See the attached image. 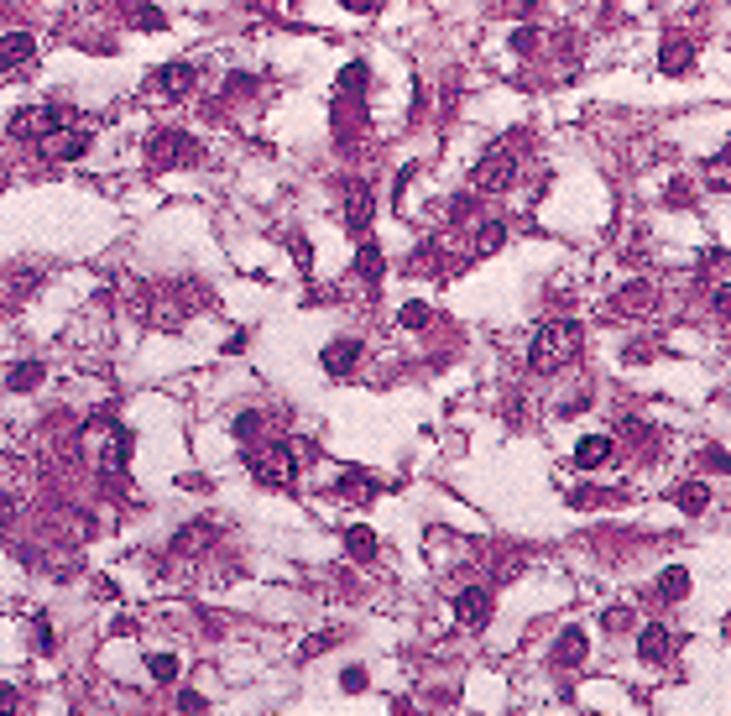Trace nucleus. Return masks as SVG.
Returning a JSON list of instances; mask_svg holds the SVG:
<instances>
[{"label": "nucleus", "mask_w": 731, "mask_h": 716, "mask_svg": "<svg viewBox=\"0 0 731 716\" xmlns=\"http://www.w3.org/2000/svg\"><path fill=\"white\" fill-rule=\"evenodd\" d=\"M256 429H262V419H256V413H241V419H235V440L251 450V444H256Z\"/></svg>", "instance_id": "393cba45"}, {"label": "nucleus", "mask_w": 731, "mask_h": 716, "mask_svg": "<svg viewBox=\"0 0 731 716\" xmlns=\"http://www.w3.org/2000/svg\"><path fill=\"white\" fill-rule=\"evenodd\" d=\"M674 502L685 507V512H706V502H710V492H706V482H689L685 492H674Z\"/></svg>", "instance_id": "4be33fe9"}, {"label": "nucleus", "mask_w": 731, "mask_h": 716, "mask_svg": "<svg viewBox=\"0 0 731 716\" xmlns=\"http://www.w3.org/2000/svg\"><path fill=\"white\" fill-rule=\"evenodd\" d=\"M355 273H361V283L366 288H381V273H387V262H381V246L376 241H361V252H355Z\"/></svg>", "instance_id": "f8f14e48"}, {"label": "nucleus", "mask_w": 731, "mask_h": 716, "mask_svg": "<svg viewBox=\"0 0 731 716\" xmlns=\"http://www.w3.org/2000/svg\"><path fill=\"white\" fill-rule=\"evenodd\" d=\"M152 674H157L163 685H173V680H178V659H173V653H157V659H152Z\"/></svg>", "instance_id": "a878e982"}, {"label": "nucleus", "mask_w": 731, "mask_h": 716, "mask_svg": "<svg viewBox=\"0 0 731 716\" xmlns=\"http://www.w3.org/2000/svg\"><path fill=\"white\" fill-rule=\"evenodd\" d=\"M371 189L366 184H351V194H345V225L351 231H371Z\"/></svg>", "instance_id": "9d476101"}, {"label": "nucleus", "mask_w": 731, "mask_h": 716, "mask_svg": "<svg viewBox=\"0 0 731 716\" xmlns=\"http://www.w3.org/2000/svg\"><path fill=\"white\" fill-rule=\"evenodd\" d=\"M68 126V105H42V110H32V115H21L16 126V136H42V142H47V136H53V131H63Z\"/></svg>", "instance_id": "423d86ee"}, {"label": "nucleus", "mask_w": 731, "mask_h": 716, "mask_svg": "<svg viewBox=\"0 0 731 716\" xmlns=\"http://www.w3.org/2000/svg\"><path fill=\"white\" fill-rule=\"evenodd\" d=\"M246 465H251V476H256L262 486H282V492L292 486V450H288V444L272 440L267 450H256V444H251Z\"/></svg>", "instance_id": "7ed1b4c3"}, {"label": "nucleus", "mask_w": 731, "mask_h": 716, "mask_svg": "<svg viewBox=\"0 0 731 716\" xmlns=\"http://www.w3.org/2000/svg\"><path fill=\"white\" fill-rule=\"evenodd\" d=\"M42 382V366L37 361H26V366H11V372H5V387H11V393H21V387H37Z\"/></svg>", "instance_id": "412c9836"}, {"label": "nucleus", "mask_w": 731, "mask_h": 716, "mask_svg": "<svg viewBox=\"0 0 731 716\" xmlns=\"http://www.w3.org/2000/svg\"><path fill=\"white\" fill-rule=\"evenodd\" d=\"M340 5H345V11H371L376 0H340Z\"/></svg>", "instance_id": "2f4dec72"}, {"label": "nucleus", "mask_w": 731, "mask_h": 716, "mask_svg": "<svg viewBox=\"0 0 731 716\" xmlns=\"http://www.w3.org/2000/svg\"><path fill=\"white\" fill-rule=\"evenodd\" d=\"M554 659H559V664H580V659H585V632H580V628L559 632V643H554Z\"/></svg>", "instance_id": "dca6fc26"}, {"label": "nucleus", "mask_w": 731, "mask_h": 716, "mask_svg": "<svg viewBox=\"0 0 731 716\" xmlns=\"http://www.w3.org/2000/svg\"><path fill=\"white\" fill-rule=\"evenodd\" d=\"M397 319H402L408 330H423V324L434 319V309H429V303H418V298H413V303H402V314H397Z\"/></svg>", "instance_id": "b1692460"}, {"label": "nucleus", "mask_w": 731, "mask_h": 716, "mask_svg": "<svg viewBox=\"0 0 731 716\" xmlns=\"http://www.w3.org/2000/svg\"><path fill=\"white\" fill-rule=\"evenodd\" d=\"M340 685H345V691H366V670H345V674H340Z\"/></svg>", "instance_id": "c756f323"}, {"label": "nucleus", "mask_w": 731, "mask_h": 716, "mask_svg": "<svg viewBox=\"0 0 731 716\" xmlns=\"http://www.w3.org/2000/svg\"><path fill=\"white\" fill-rule=\"evenodd\" d=\"M580 324H569V319H554V324H543L538 335H533V345H528V366L538 372V377H548V372H559V366H569V361L580 356Z\"/></svg>", "instance_id": "f257e3e1"}, {"label": "nucleus", "mask_w": 731, "mask_h": 716, "mask_svg": "<svg viewBox=\"0 0 731 716\" xmlns=\"http://www.w3.org/2000/svg\"><path fill=\"white\" fill-rule=\"evenodd\" d=\"M355 366H361V340H330L324 345V372L330 377H351Z\"/></svg>", "instance_id": "1a4fd4ad"}, {"label": "nucleus", "mask_w": 731, "mask_h": 716, "mask_svg": "<svg viewBox=\"0 0 731 716\" xmlns=\"http://www.w3.org/2000/svg\"><path fill=\"white\" fill-rule=\"evenodd\" d=\"M345 549H351V554H361V560H371V554H376L371 528H351V533H345Z\"/></svg>", "instance_id": "5701e85b"}, {"label": "nucleus", "mask_w": 731, "mask_h": 716, "mask_svg": "<svg viewBox=\"0 0 731 716\" xmlns=\"http://www.w3.org/2000/svg\"><path fill=\"white\" fill-rule=\"evenodd\" d=\"M209 539H214V528H209V523H193V528H183V533L173 539V549H178V554H193V549H204Z\"/></svg>", "instance_id": "a211bd4d"}, {"label": "nucleus", "mask_w": 731, "mask_h": 716, "mask_svg": "<svg viewBox=\"0 0 731 716\" xmlns=\"http://www.w3.org/2000/svg\"><path fill=\"white\" fill-rule=\"evenodd\" d=\"M512 178H518V157H512V152H491V157H480L476 168H470V189L476 194H507Z\"/></svg>", "instance_id": "20e7f679"}, {"label": "nucleus", "mask_w": 731, "mask_h": 716, "mask_svg": "<svg viewBox=\"0 0 731 716\" xmlns=\"http://www.w3.org/2000/svg\"><path fill=\"white\" fill-rule=\"evenodd\" d=\"M647 309H653V283H632V288H622L611 298V319H637Z\"/></svg>", "instance_id": "0eeeda50"}, {"label": "nucleus", "mask_w": 731, "mask_h": 716, "mask_svg": "<svg viewBox=\"0 0 731 716\" xmlns=\"http://www.w3.org/2000/svg\"><path fill=\"white\" fill-rule=\"evenodd\" d=\"M501 241H507V231H501L497 220H486V225H476V256H491V252H501Z\"/></svg>", "instance_id": "6ab92c4d"}, {"label": "nucleus", "mask_w": 731, "mask_h": 716, "mask_svg": "<svg viewBox=\"0 0 731 716\" xmlns=\"http://www.w3.org/2000/svg\"><path fill=\"white\" fill-rule=\"evenodd\" d=\"M695 64V47L689 43H664V74H685Z\"/></svg>", "instance_id": "aec40b11"}, {"label": "nucleus", "mask_w": 731, "mask_h": 716, "mask_svg": "<svg viewBox=\"0 0 731 716\" xmlns=\"http://www.w3.org/2000/svg\"><path fill=\"white\" fill-rule=\"evenodd\" d=\"M512 47H518V53H533V47H538V32H533V26H518V32H512Z\"/></svg>", "instance_id": "cd10ccee"}, {"label": "nucleus", "mask_w": 731, "mask_h": 716, "mask_svg": "<svg viewBox=\"0 0 731 716\" xmlns=\"http://www.w3.org/2000/svg\"><path fill=\"white\" fill-rule=\"evenodd\" d=\"M157 85H163V94H173V100H183L188 89L199 85V68H193V64H167L163 74H157Z\"/></svg>", "instance_id": "ddd939ff"}, {"label": "nucleus", "mask_w": 731, "mask_h": 716, "mask_svg": "<svg viewBox=\"0 0 731 716\" xmlns=\"http://www.w3.org/2000/svg\"><path fill=\"white\" fill-rule=\"evenodd\" d=\"M42 152H47L53 163H79L84 152H89V131H68V136H63V131H53V136L42 142Z\"/></svg>", "instance_id": "6e6552de"}, {"label": "nucleus", "mask_w": 731, "mask_h": 716, "mask_svg": "<svg viewBox=\"0 0 731 716\" xmlns=\"http://www.w3.org/2000/svg\"><path fill=\"white\" fill-rule=\"evenodd\" d=\"M131 16H136V26H146V32H157V26H163V11H152V5H136Z\"/></svg>", "instance_id": "bb28decb"}, {"label": "nucleus", "mask_w": 731, "mask_h": 716, "mask_svg": "<svg viewBox=\"0 0 731 716\" xmlns=\"http://www.w3.org/2000/svg\"><path fill=\"white\" fill-rule=\"evenodd\" d=\"M637 653H643L647 664H664L668 653H674V649H668V632L664 628H643V632H637Z\"/></svg>", "instance_id": "4468645a"}, {"label": "nucleus", "mask_w": 731, "mask_h": 716, "mask_svg": "<svg viewBox=\"0 0 731 716\" xmlns=\"http://www.w3.org/2000/svg\"><path fill=\"white\" fill-rule=\"evenodd\" d=\"M611 450H617V444L606 440V434H580V444H575V465H580V471H596V465L611 461Z\"/></svg>", "instance_id": "9b49d317"}, {"label": "nucleus", "mask_w": 731, "mask_h": 716, "mask_svg": "<svg viewBox=\"0 0 731 716\" xmlns=\"http://www.w3.org/2000/svg\"><path fill=\"white\" fill-rule=\"evenodd\" d=\"M658 596H664V602H685L689 596V570H664V581H658Z\"/></svg>", "instance_id": "f3484780"}, {"label": "nucleus", "mask_w": 731, "mask_h": 716, "mask_svg": "<svg viewBox=\"0 0 731 716\" xmlns=\"http://www.w3.org/2000/svg\"><path fill=\"white\" fill-rule=\"evenodd\" d=\"M334 643V632H319V638H309V643H303V659H313V653H324Z\"/></svg>", "instance_id": "7c9ffc66"}, {"label": "nucleus", "mask_w": 731, "mask_h": 716, "mask_svg": "<svg viewBox=\"0 0 731 716\" xmlns=\"http://www.w3.org/2000/svg\"><path fill=\"white\" fill-rule=\"evenodd\" d=\"M710 303H716V319H726V324H731V283H726V288H716Z\"/></svg>", "instance_id": "c85d7f7f"}, {"label": "nucleus", "mask_w": 731, "mask_h": 716, "mask_svg": "<svg viewBox=\"0 0 731 716\" xmlns=\"http://www.w3.org/2000/svg\"><path fill=\"white\" fill-rule=\"evenodd\" d=\"M455 622L459 628H470V632L486 628V622H491V591H480V586L459 591L455 596Z\"/></svg>", "instance_id": "39448f33"}, {"label": "nucleus", "mask_w": 731, "mask_h": 716, "mask_svg": "<svg viewBox=\"0 0 731 716\" xmlns=\"http://www.w3.org/2000/svg\"><path fill=\"white\" fill-rule=\"evenodd\" d=\"M188 163H204V147L188 136V131H157L152 147H146V168L163 173V168H188Z\"/></svg>", "instance_id": "f03ea898"}, {"label": "nucleus", "mask_w": 731, "mask_h": 716, "mask_svg": "<svg viewBox=\"0 0 731 716\" xmlns=\"http://www.w3.org/2000/svg\"><path fill=\"white\" fill-rule=\"evenodd\" d=\"M37 58V43L26 32H5V68H26Z\"/></svg>", "instance_id": "2eb2a0df"}]
</instances>
